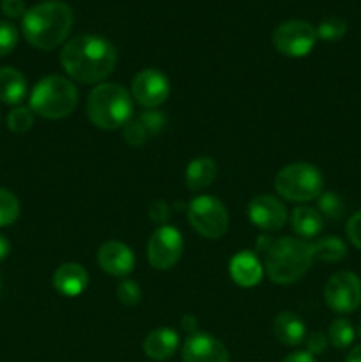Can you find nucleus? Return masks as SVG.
<instances>
[{"label": "nucleus", "instance_id": "nucleus-26", "mask_svg": "<svg viewBox=\"0 0 361 362\" xmlns=\"http://www.w3.org/2000/svg\"><path fill=\"white\" fill-rule=\"evenodd\" d=\"M20 216V202L6 187H0V226H9Z\"/></svg>", "mask_w": 361, "mask_h": 362}, {"label": "nucleus", "instance_id": "nucleus-15", "mask_svg": "<svg viewBox=\"0 0 361 362\" xmlns=\"http://www.w3.org/2000/svg\"><path fill=\"white\" fill-rule=\"evenodd\" d=\"M230 278L243 288H253L264 278V267L251 251H241L230 260Z\"/></svg>", "mask_w": 361, "mask_h": 362}, {"label": "nucleus", "instance_id": "nucleus-5", "mask_svg": "<svg viewBox=\"0 0 361 362\" xmlns=\"http://www.w3.org/2000/svg\"><path fill=\"white\" fill-rule=\"evenodd\" d=\"M78 88L69 78L50 74L39 80L32 88L30 106L35 115L48 120L66 119L76 110Z\"/></svg>", "mask_w": 361, "mask_h": 362}, {"label": "nucleus", "instance_id": "nucleus-35", "mask_svg": "<svg viewBox=\"0 0 361 362\" xmlns=\"http://www.w3.org/2000/svg\"><path fill=\"white\" fill-rule=\"evenodd\" d=\"M168 211L170 209L165 202H154L151 207V211H149V216H151L152 221H156L158 225H163V223L168 219V216H170Z\"/></svg>", "mask_w": 361, "mask_h": 362}, {"label": "nucleus", "instance_id": "nucleus-19", "mask_svg": "<svg viewBox=\"0 0 361 362\" xmlns=\"http://www.w3.org/2000/svg\"><path fill=\"white\" fill-rule=\"evenodd\" d=\"M216 175H218V165L214 159L209 156H202L188 165L184 182L190 191H204L214 182Z\"/></svg>", "mask_w": 361, "mask_h": 362}, {"label": "nucleus", "instance_id": "nucleus-40", "mask_svg": "<svg viewBox=\"0 0 361 362\" xmlns=\"http://www.w3.org/2000/svg\"><path fill=\"white\" fill-rule=\"evenodd\" d=\"M357 336H360V338H361V324H360V327H357Z\"/></svg>", "mask_w": 361, "mask_h": 362}, {"label": "nucleus", "instance_id": "nucleus-6", "mask_svg": "<svg viewBox=\"0 0 361 362\" xmlns=\"http://www.w3.org/2000/svg\"><path fill=\"white\" fill-rule=\"evenodd\" d=\"M275 189L282 198L296 204L317 200L324 189V177L310 163H292L283 166L275 179Z\"/></svg>", "mask_w": 361, "mask_h": 362}, {"label": "nucleus", "instance_id": "nucleus-1", "mask_svg": "<svg viewBox=\"0 0 361 362\" xmlns=\"http://www.w3.org/2000/svg\"><path fill=\"white\" fill-rule=\"evenodd\" d=\"M60 64L71 80L84 85H96L113 73L117 49L108 39L99 35H76L64 45Z\"/></svg>", "mask_w": 361, "mask_h": 362}, {"label": "nucleus", "instance_id": "nucleus-3", "mask_svg": "<svg viewBox=\"0 0 361 362\" xmlns=\"http://www.w3.org/2000/svg\"><path fill=\"white\" fill-rule=\"evenodd\" d=\"M310 240L299 237H280L271 240L265 251V274L276 285H292L303 278L314 264Z\"/></svg>", "mask_w": 361, "mask_h": 362}, {"label": "nucleus", "instance_id": "nucleus-23", "mask_svg": "<svg viewBox=\"0 0 361 362\" xmlns=\"http://www.w3.org/2000/svg\"><path fill=\"white\" fill-rule=\"evenodd\" d=\"M354 334H356V331H354L353 324L349 320H345V318H336V320L331 322V325L328 329V341L335 349L345 350L353 345Z\"/></svg>", "mask_w": 361, "mask_h": 362}, {"label": "nucleus", "instance_id": "nucleus-27", "mask_svg": "<svg viewBox=\"0 0 361 362\" xmlns=\"http://www.w3.org/2000/svg\"><path fill=\"white\" fill-rule=\"evenodd\" d=\"M34 117L35 113L32 112L30 106H16V108L11 110L9 115H7V127H9L13 133H27V131L34 126Z\"/></svg>", "mask_w": 361, "mask_h": 362}, {"label": "nucleus", "instance_id": "nucleus-7", "mask_svg": "<svg viewBox=\"0 0 361 362\" xmlns=\"http://www.w3.org/2000/svg\"><path fill=\"white\" fill-rule=\"evenodd\" d=\"M188 221L198 235L216 240L225 235L229 228V212L216 197L200 194L188 205Z\"/></svg>", "mask_w": 361, "mask_h": 362}, {"label": "nucleus", "instance_id": "nucleus-14", "mask_svg": "<svg viewBox=\"0 0 361 362\" xmlns=\"http://www.w3.org/2000/svg\"><path fill=\"white\" fill-rule=\"evenodd\" d=\"M98 264L103 272L113 278H126L134 269V255L131 247H127L119 240H108L98 251Z\"/></svg>", "mask_w": 361, "mask_h": 362}, {"label": "nucleus", "instance_id": "nucleus-25", "mask_svg": "<svg viewBox=\"0 0 361 362\" xmlns=\"http://www.w3.org/2000/svg\"><path fill=\"white\" fill-rule=\"evenodd\" d=\"M315 30H317V39H322V41H328V42H335V41H340V39L347 34V23L345 20H342V18L329 16V18H324Z\"/></svg>", "mask_w": 361, "mask_h": 362}, {"label": "nucleus", "instance_id": "nucleus-36", "mask_svg": "<svg viewBox=\"0 0 361 362\" xmlns=\"http://www.w3.org/2000/svg\"><path fill=\"white\" fill-rule=\"evenodd\" d=\"M180 327H183V331H186L188 334H195L197 332V318L193 317V315H184L183 318H180Z\"/></svg>", "mask_w": 361, "mask_h": 362}, {"label": "nucleus", "instance_id": "nucleus-17", "mask_svg": "<svg viewBox=\"0 0 361 362\" xmlns=\"http://www.w3.org/2000/svg\"><path fill=\"white\" fill-rule=\"evenodd\" d=\"M179 349V336L173 329L161 327L149 332L144 339V352L152 361H166Z\"/></svg>", "mask_w": 361, "mask_h": 362}, {"label": "nucleus", "instance_id": "nucleus-33", "mask_svg": "<svg viewBox=\"0 0 361 362\" xmlns=\"http://www.w3.org/2000/svg\"><path fill=\"white\" fill-rule=\"evenodd\" d=\"M306 343V352L311 356H319V354H324L328 349V336H324L322 332H310L304 339Z\"/></svg>", "mask_w": 361, "mask_h": 362}, {"label": "nucleus", "instance_id": "nucleus-10", "mask_svg": "<svg viewBox=\"0 0 361 362\" xmlns=\"http://www.w3.org/2000/svg\"><path fill=\"white\" fill-rule=\"evenodd\" d=\"M183 233L170 225H161L152 232L147 244V260L156 271H168L183 257Z\"/></svg>", "mask_w": 361, "mask_h": 362}, {"label": "nucleus", "instance_id": "nucleus-24", "mask_svg": "<svg viewBox=\"0 0 361 362\" xmlns=\"http://www.w3.org/2000/svg\"><path fill=\"white\" fill-rule=\"evenodd\" d=\"M317 211L321 212L322 218L328 219H340L345 214V204L340 198V194L333 193V191H322L321 197L317 198Z\"/></svg>", "mask_w": 361, "mask_h": 362}, {"label": "nucleus", "instance_id": "nucleus-4", "mask_svg": "<svg viewBox=\"0 0 361 362\" xmlns=\"http://www.w3.org/2000/svg\"><path fill=\"white\" fill-rule=\"evenodd\" d=\"M85 112L99 129H122L133 119V98L122 85L99 83L88 94Z\"/></svg>", "mask_w": 361, "mask_h": 362}, {"label": "nucleus", "instance_id": "nucleus-31", "mask_svg": "<svg viewBox=\"0 0 361 362\" xmlns=\"http://www.w3.org/2000/svg\"><path fill=\"white\" fill-rule=\"evenodd\" d=\"M18 28L9 21H0V57H6L16 48Z\"/></svg>", "mask_w": 361, "mask_h": 362}, {"label": "nucleus", "instance_id": "nucleus-39", "mask_svg": "<svg viewBox=\"0 0 361 362\" xmlns=\"http://www.w3.org/2000/svg\"><path fill=\"white\" fill-rule=\"evenodd\" d=\"M345 362H361V345L354 346V349L347 354Z\"/></svg>", "mask_w": 361, "mask_h": 362}, {"label": "nucleus", "instance_id": "nucleus-41", "mask_svg": "<svg viewBox=\"0 0 361 362\" xmlns=\"http://www.w3.org/2000/svg\"><path fill=\"white\" fill-rule=\"evenodd\" d=\"M0 293H2V278H0Z\"/></svg>", "mask_w": 361, "mask_h": 362}, {"label": "nucleus", "instance_id": "nucleus-29", "mask_svg": "<svg viewBox=\"0 0 361 362\" xmlns=\"http://www.w3.org/2000/svg\"><path fill=\"white\" fill-rule=\"evenodd\" d=\"M138 122L145 127L149 134H158L159 131L165 127L166 124V117L165 113L159 112V110L152 108V110H144V112L138 115Z\"/></svg>", "mask_w": 361, "mask_h": 362}, {"label": "nucleus", "instance_id": "nucleus-11", "mask_svg": "<svg viewBox=\"0 0 361 362\" xmlns=\"http://www.w3.org/2000/svg\"><path fill=\"white\" fill-rule=\"evenodd\" d=\"M170 95V81L161 71L144 69L131 81V98L134 103L144 106L145 110H152L161 106Z\"/></svg>", "mask_w": 361, "mask_h": 362}, {"label": "nucleus", "instance_id": "nucleus-34", "mask_svg": "<svg viewBox=\"0 0 361 362\" xmlns=\"http://www.w3.org/2000/svg\"><path fill=\"white\" fill-rule=\"evenodd\" d=\"M0 9L7 18H23L27 13L23 0H2Z\"/></svg>", "mask_w": 361, "mask_h": 362}, {"label": "nucleus", "instance_id": "nucleus-21", "mask_svg": "<svg viewBox=\"0 0 361 362\" xmlns=\"http://www.w3.org/2000/svg\"><path fill=\"white\" fill-rule=\"evenodd\" d=\"M27 95V80L14 67H0V101L20 105Z\"/></svg>", "mask_w": 361, "mask_h": 362}, {"label": "nucleus", "instance_id": "nucleus-2", "mask_svg": "<svg viewBox=\"0 0 361 362\" xmlns=\"http://www.w3.org/2000/svg\"><path fill=\"white\" fill-rule=\"evenodd\" d=\"M71 27L73 9L59 0L38 4L21 18V32L28 45L45 52L59 48L67 39Z\"/></svg>", "mask_w": 361, "mask_h": 362}, {"label": "nucleus", "instance_id": "nucleus-12", "mask_svg": "<svg viewBox=\"0 0 361 362\" xmlns=\"http://www.w3.org/2000/svg\"><path fill=\"white\" fill-rule=\"evenodd\" d=\"M248 218L264 232H278L287 223V209L273 194H258L248 204Z\"/></svg>", "mask_w": 361, "mask_h": 362}, {"label": "nucleus", "instance_id": "nucleus-28", "mask_svg": "<svg viewBox=\"0 0 361 362\" xmlns=\"http://www.w3.org/2000/svg\"><path fill=\"white\" fill-rule=\"evenodd\" d=\"M117 299L122 306L134 308L142 300V288L133 279H122L117 285Z\"/></svg>", "mask_w": 361, "mask_h": 362}, {"label": "nucleus", "instance_id": "nucleus-38", "mask_svg": "<svg viewBox=\"0 0 361 362\" xmlns=\"http://www.w3.org/2000/svg\"><path fill=\"white\" fill-rule=\"evenodd\" d=\"M9 253H11L9 240H7L6 235H2V233H0V262L6 260V258L9 257Z\"/></svg>", "mask_w": 361, "mask_h": 362}, {"label": "nucleus", "instance_id": "nucleus-30", "mask_svg": "<svg viewBox=\"0 0 361 362\" xmlns=\"http://www.w3.org/2000/svg\"><path fill=\"white\" fill-rule=\"evenodd\" d=\"M122 138L127 145L131 147H140L147 141L149 133L145 131V127L138 122V119H131L126 126L122 127Z\"/></svg>", "mask_w": 361, "mask_h": 362}, {"label": "nucleus", "instance_id": "nucleus-32", "mask_svg": "<svg viewBox=\"0 0 361 362\" xmlns=\"http://www.w3.org/2000/svg\"><path fill=\"white\" fill-rule=\"evenodd\" d=\"M345 233L347 239L350 240L354 247L361 250V211H357L356 214H353L347 221L345 226Z\"/></svg>", "mask_w": 361, "mask_h": 362}, {"label": "nucleus", "instance_id": "nucleus-13", "mask_svg": "<svg viewBox=\"0 0 361 362\" xmlns=\"http://www.w3.org/2000/svg\"><path fill=\"white\" fill-rule=\"evenodd\" d=\"M184 362H229V350L219 339L205 332H195L183 345Z\"/></svg>", "mask_w": 361, "mask_h": 362}, {"label": "nucleus", "instance_id": "nucleus-37", "mask_svg": "<svg viewBox=\"0 0 361 362\" xmlns=\"http://www.w3.org/2000/svg\"><path fill=\"white\" fill-rule=\"evenodd\" d=\"M283 362H317L315 357L308 352H294L290 356H287Z\"/></svg>", "mask_w": 361, "mask_h": 362}, {"label": "nucleus", "instance_id": "nucleus-16", "mask_svg": "<svg viewBox=\"0 0 361 362\" xmlns=\"http://www.w3.org/2000/svg\"><path fill=\"white\" fill-rule=\"evenodd\" d=\"M88 285V274L80 264H62L53 272V286L64 297H78Z\"/></svg>", "mask_w": 361, "mask_h": 362}, {"label": "nucleus", "instance_id": "nucleus-22", "mask_svg": "<svg viewBox=\"0 0 361 362\" xmlns=\"http://www.w3.org/2000/svg\"><path fill=\"white\" fill-rule=\"evenodd\" d=\"M311 247H314L315 260L328 262V264H335V262L343 260L347 257L345 243L335 235L317 239L315 243H311Z\"/></svg>", "mask_w": 361, "mask_h": 362}, {"label": "nucleus", "instance_id": "nucleus-18", "mask_svg": "<svg viewBox=\"0 0 361 362\" xmlns=\"http://www.w3.org/2000/svg\"><path fill=\"white\" fill-rule=\"evenodd\" d=\"M273 331H275L276 339L287 346H297L306 339L304 322L292 311H282L276 315Z\"/></svg>", "mask_w": 361, "mask_h": 362}, {"label": "nucleus", "instance_id": "nucleus-8", "mask_svg": "<svg viewBox=\"0 0 361 362\" xmlns=\"http://www.w3.org/2000/svg\"><path fill=\"white\" fill-rule=\"evenodd\" d=\"M315 42H317V30L308 21H285L273 32V45H275L276 52L289 59L306 57L314 49Z\"/></svg>", "mask_w": 361, "mask_h": 362}, {"label": "nucleus", "instance_id": "nucleus-20", "mask_svg": "<svg viewBox=\"0 0 361 362\" xmlns=\"http://www.w3.org/2000/svg\"><path fill=\"white\" fill-rule=\"evenodd\" d=\"M290 226L299 239H315L321 235L322 228H324V218L317 209L301 205V207L294 209L290 214Z\"/></svg>", "mask_w": 361, "mask_h": 362}, {"label": "nucleus", "instance_id": "nucleus-9", "mask_svg": "<svg viewBox=\"0 0 361 362\" xmlns=\"http://www.w3.org/2000/svg\"><path fill=\"white\" fill-rule=\"evenodd\" d=\"M324 300L335 313H354L361 304V279L354 272H336L326 283Z\"/></svg>", "mask_w": 361, "mask_h": 362}]
</instances>
